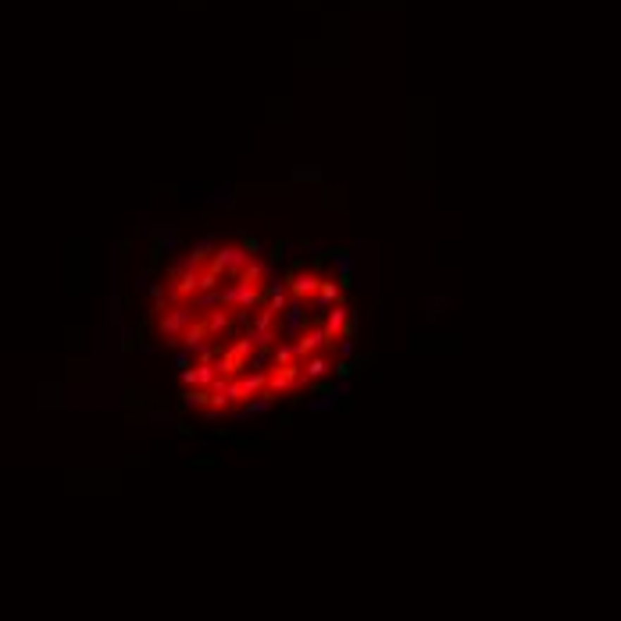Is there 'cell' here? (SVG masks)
<instances>
[{
  "instance_id": "obj_1",
  "label": "cell",
  "mask_w": 621,
  "mask_h": 621,
  "mask_svg": "<svg viewBox=\"0 0 621 621\" xmlns=\"http://www.w3.org/2000/svg\"><path fill=\"white\" fill-rule=\"evenodd\" d=\"M254 347H257V343H254V336H243V340H236L233 347H225V350L218 354V361H214L218 379H240V375H247Z\"/></svg>"
},
{
  "instance_id": "obj_2",
  "label": "cell",
  "mask_w": 621,
  "mask_h": 621,
  "mask_svg": "<svg viewBox=\"0 0 621 621\" xmlns=\"http://www.w3.org/2000/svg\"><path fill=\"white\" fill-rule=\"evenodd\" d=\"M218 300H221V307H229L240 321H243L254 307H264V304H268V300H264V290H257V286H243V282H233V286L218 290Z\"/></svg>"
},
{
  "instance_id": "obj_3",
  "label": "cell",
  "mask_w": 621,
  "mask_h": 621,
  "mask_svg": "<svg viewBox=\"0 0 621 621\" xmlns=\"http://www.w3.org/2000/svg\"><path fill=\"white\" fill-rule=\"evenodd\" d=\"M321 282H325V275H321L318 268H300V264H297V268L286 275V293H290V300H297V304H314Z\"/></svg>"
},
{
  "instance_id": "obj_4",
  "label": "cell",
  "mask_w": 621,
  "mask_h": 621,
  "mask_svg": "<svg viewBox=\"0 0 621 621\" xmlns=\"http://www.w3.org/2000/svg\"><path fill=\"white\" fill-rule=\"evenodd\" d=\"M190 321H193V307H190V304H179V307H172V311H164V314L157 318L161 343H164V347H183V332L190 328Z\"/></svg>"
},
{
  "instance_id": "obj_5",
  "label": "cell",
  "mask_w": 621,
  "mask_h": 621,
  "mask_svg": "<svg viewBox=\"0 0 621 621\" xmlns=\"http://www.w3.org/2000/svg\"><path fill=\"white\" fill-rule=\"evenodd\" d=\"M325 336H328V343L336 347V343H347L350 336H354V314H350V307L340 300V304H332L328 311H325Z\"/></svg>"
},
{
  "instance_id": "obj_6",
  "label": "cell",
  "mask_w": 621,
  "mask_h": 621,
  "mask_svg": "<svg viewBox=\"0 0 621 621\" xmlns=\"http://www.w3.org/2000/svg\"><path fill=\"white\" fill-rule=\"evenodd\" d=\"M293 343H297L300 361H304V357H314V354H325V350L332 347V343H328V336H325V325H314V321L304 325V332L297 336Z\"/></svg>"
},
{
  "instance_id": "obj_7",
  "label": "cell",
  "mask_w": 621,
  "mask_h": 621,
  "mask_svg": "<svg viewBox=\"0 0 621 621\" xmlns=\"http://www.w3.org/2000/svg\"><path fill=\"white\" fill-rule=\"evenodd\" d=\"M207 343H214V340H211V328H207V318H193L190 328L183 332V350L193 357V354H200Z\"/></svg>"
},
{
  "instance_id": "obj_8",
  "label": "cell",
  "mask_w": 621,
  "mask_h": 621,
  "mask_svg": "<svg viewBox=\"0 0 621 621\" xmlns=\"http://www.w3.org/2000/svg\"><path fill=\"white\" fill-rule=\"evenodd\" d=\"M236 321H240V318H236L229 307H221V304H218V307H211V311H207V328H211V340H225V336H229V332L236 328Z\"/></svg>"
},
{
  "instance_id": "obj_9",
  "label": "cell",
  "mask_w": 621,
  "mask_h": 621,
  "mask_svg": "<svg viewBox=\"0 0 621 621\" xmlns=\"http://www.w3.org/2000/svg\"><path fill=\"white\" fill-rule=\"evenodd\" d=\"M268 275H271V264L264 261V257H254L240 275H236V282H243V286H257V290H264L268 286Z\"/></svg>"
},
{
  "instance_id": "obj_10",
  "label": "cell",
  "mask_w": 621,
  "mask_h": 621,
  "mask_svg": "<svg viewBox=\"0 0 621 621\" xmlns=\"http://www.w3.org/2000/svg\"><path fill=\"white\" fill-rule=\"evenodd\" d=\"M340 290H343V286H340L336 278H325L321 290H318V297H314V311H328L332 304H340Z\"/></svg>"
},
{
  "instance_id": "obj_11",
  "label": "cell",
  "mask_w": 621,
  "mask_h": 621,
  "mask_svg": "<svg viewBox=\"0 0 621 621\" xmlns=\"http://www.w3.org/2000/svg\"><path fill=\"white\" fill-rule=\"evenodd\" d=\"M328 357L325 354H314V357H304V382H321L328 375Z\"/></svg>"
},
{
  "instance_id": "obj_12",
  "label": "cell",
  "mask_w": 621,
  "mask_h": 621,
  "mask_svg": "<svg viewBox=\"0 0 621 621\" xmlns=\"http://www.w3.org/2000/svg\"><path fill=\"white\" fill-rule=\"evenodd\" d=\"M183 407H193V411H207L211 407V389L207 386H197V389H186L183 393Z\"/></svg>"
},
{
  "instance_id": "obj_13",
  "label": "cell",
  "mask_w": 621,
  "mask_h": 621,
  "mask_svg": "<svg viewBox=\"0 0 621 621\" xmlns=\"http://www.w3.org/2000/svg\"><path fill=\"white\" fill-rule=\"evenodd\" d=\"M300 354H297V343H278L271 350V364H297Z\"/></svg>"
},
{
  "instance_id": "obj_14",
  "label": "cell",
  "mask_w": 621,
  "mask_h": 621,
  "mask_svg": "<svg viewBox=\"0 0 621 621\" xmlns=\"http://www.w3.org/2000/svg\"><path fill=\"white\" fill-rule=\"evenodd\" d=\"M336 371H340V375H350V371H354V364H350V361H340V364H336Z\"/></svg>"
}]
</instances>
